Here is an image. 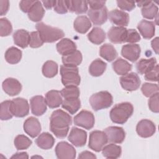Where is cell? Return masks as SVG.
Here are the masks:
<instances>
[{"instance_id":"obj_1","label":"cell","mask_w":159,"mask_h":159,"mask_svg":"<svg viewBox=\"0 0 159 159\" xmlns=\"http://www.w3.org/2000/svg\"><path fill=\"white\" fill-rule=\"evenodd\" d=\"M50 119V130L57 138H65L72 124V118L70 114L61 109H57L52 112Z\"/></svg>"},{"instance_id":"obj_2","label":"cell","mask_w":159,"mask_h":159,"mask_svg":"<svg viewBox=\"0 0 159 159\" xmlns=\"http://www.w3.org/2000/svg\"><path fill=\"white\" fill-rule=\"evenodd\" d=\"M134 107L129 102L116 104L110 111V118L116 124H124L132 115Z\"/></svg>"},{"instance_id":"obj_3","label":"cell","mask_w":159,"mask_h":159,"mask_svg":"<svg viewBox=\"0 0 159 159\" xmlns=\"http://www.w3.org/2000/svg\"><path fill=\"white\" fill-rule=\"evenodd\" d=\"M35 28L39 32L42 40L45 43L55 42L62 39L65 35L61 29L49 26L42 22L37 23Z\"/></svg>"},{"instance_id":"obj_4","label":"cell","mask_w":159,"mask_h":159,"mask_svg":"<svg viewBox=\"0 0 159 159\" xmlns=\"http://www.w3.org/2000/svg\"><path fill=\"white\" fill-rule=\"evenodd\" d=\"M60 75L61 76V83L65 86L69 85L78 86L80 83L81 78L77 66L61 65Z\"/></svg>"},{"instance_id":"obj_5","label":"cell","mask_w":159,"mask_h":159,"mask_svg":"<svg viewBox=\"0 0 159 159\" xmlns=\"http://www.w3.org/2000/svg\"><path fill=\"white\" fill-rule=\"evenodd\" d=\"M89 102L92 108L98 111L109 107L113 102L111 94L107 91H102L93 94L89 98Z\"/></svg>"},{"instance_id":"obj_6","label":"cell","mask_w":159,"mask_h":159,"mask_svg":"<svg viewBox=\"0 0 159 159\" xmlns=\"http://www.w3.org/2000/svg\"><path fill=\"white\" fill-rule=\"evenodd\" d=\"M107 137L104 131L94 130L89 134L88 147L91 150L99 152L107 143Z\"/></svg>"},{"instance_id":"obj_7","label":"cell","mask_w":159,"mask_h":159,"mask_svg":"<svg viewBox=\"0 0 159 159\" xmlns=\"http://www.w3.org/2000/svg\"><path fill=\"white\" fill-rule=\"evenodd\" d=\"M74 124L86 129H92L94 125L95 119L93 114L91 111L82 110L74 117Z\"/></svg>"},{"instance_id":"obj_8","label":"cell","mask_w":159,"mask_h":159,"mask_svg":"<svg viewBox=\"0 0 159 159\" xmlns=\"http://www.w3.org/2000/svg\"><path fill=\"white\" fill-rule=\"evenodd\" d=\"M120 83L122 88L128 91L137 90L141 83L138 75L134 72L127 73L120 78Z\"/></svg>"},{"instance_id":"obj_9","label":"cell","mask_w":159,"mask_h":159,"mask_svg":"<svg viewBox=\"0 0 159 159\" xmlns=\"http://www.w3.org/2000/svg\"><path fill=\"white\" fill-rule=\"evenodd\" d=\"M11 109L13 116L17 117H24L29 112V105L25 99L17 98L11 101Z\"/></svg>"},{"instance_id":"obj_10","label":"cell","mask_w":159,"mask_h":159,"mask_svg":"<svg viewBox=\"0 0 159 159\" xmlns=\"http://www.w3.org/2000/svg\"><path fill=\"white\" fill-rule=\"evenodd\" d=\"M55 154L59 159H74L76 158V150L66 142H60L57 145Z\"/></svg>"},{"instance_id":"obj_11","label":"cell","mask_w":159,"mask_h":159,"mask_svg":"<svg viewBox=\"0 0 159 159\" xmlns=\"http://www.w3.org/2000/svg\"><path fill=\"white\" fill-rule=\"evenodd\" d=\"M136 131L140 137L148 138L155 133L156 126L150 120L142 119L138 122L136 126Z\"/></svg>"},{"instance_id":"obj_12","label":"cell","mask_w":159,"mask_h":159,"mask_svg":"<svg viewBox=\"0 0 159 159\" xmlns=\"http://www.w3.org/2000/svg\"><path fill=\"white\" fill-rule=\"evenodd\" d=\"M108 142L114 143H121L125 137V133L122 127L117 126H110L104 130Z\"/></svg>"},{"instance_id":"obj_13","label":"cell","mask_w":159,"mask_h":159,"mask_svg":"<svg viewBox=\"0 0 159 159\" xmlns=\"http://www.w3.org/2000/svg\"><path fill=\"white\" fill-rule=\"evenodd\" d=\"M68 139L75 147H83L86 143L87 133L83 129L73 127L71 129Z\"/></svg>"},{"instance_id":"obj_14","label":"cell","mask_w":159,"mask_h":159,"mask_svg":"<svg viewBox=\"0 0 159 159\" xmlns=\"http://www.w3.org/2000/svg\"><path fill=\"white\" fill-rule=\"evenodd\" d=\"M127 29L124 27L112 26L107 32L109 40L113 43H123L125 42Z\"/></svg>"},{"instance_id":"obj_15","label":"cell","mask_w":159,"mask_h":159,"mask_svg":"<svg viewBox=\"0 0 159 159\" xmlns=\"http://www.w3.org/2000/svg\"><path fill=\"white\" fill-rule=\"evenodd\" d=\"M140 47L138 44L129 43L122 46L121 55L125 58L132 62L137 61L140 55Z\"/></svg>"},{"instance_id":"obj_16","label":"cell","mask_w":159,"mask_h":159,"mask_svg":"<svg viewBox=\"0 0 159 159\" xmlns=\"http://www.w3.org/2000/svg\"><path fill=\"white\" fill-rule=\"evenodd\" d=\"M88 15L94 25H101L107 21L108 12L107 7L104 6L101 9H89L88 12Z\"/></svg>"},{"instance_id":"obj_17","label":"cell","mask_w":159,"mask_h":159,"mask_svg":"<svg viewBox=\"0 0 159 159\" xmlns=\"http://www.w3.org/2000/svg\"><path fill=\"white\" fill-rule=\"evenodd\" d=\"M110 21L119 27L127 26L129 22V16L128 13L119 9H114L108 14Z\"/></svg>"},{"instance_id":"obj_18","label":"cell","mask_w":159,"mask_h":159,"mask_svg":"<svg viewBox=\"0 0 159 159\" xmlns=\"http://www.w3.org/2000/svg\"><path fill=\"white\" fill-rule=\"evenodd\" d=\"M30 104L32 113L40 116L43 115L47 111V103L45 99L42 96H35L30 99Z\"/></svg>"},{"instance_id":"obj_19","label":"cell","mask_w":159,"mask_h":159,"mask_svg":"<svg viewBox=\"0 0 159 159\" xmlns=\"http://www.w3.org/2000/svg\"><path fill=\"white\" fill-rule=\"evenodd\" d=\"M24 130L30 137L35 138L41 131V125L39 120L34 117L27 118L24 123Z\"/></svg>"},{"instance_id":"obj_20","label":"cell","mask_w":159,"mask_h":159,"mask_svg":"<svg viewBox=\"0 0 159 159\" xmlns=\"http://www.w3.org/2000/svg\"><path fill=\"white\" fill-rule=\"evenodd\" d=\"M4 91L11 96L19 94L22 90V84L17 80L13 78H6L2 84Z\"/></svg>"},{"instance_id":"obj_21","label":"cell","mask_w":159,"mask_h":159,"mask_svg":"<svg viewBox=\"0 0 159 159\" xmlns=\"http://www.w3.org/2000/svg\"><path fill=\"white\" fill-rule=\"evenodd\" d=\"M137 29L145 39H150L155 35V23L152 21L142 20L138 24Z\"/></svg>"},{"instance_id":"obj_22","label":"cell","mask_w":159,"mask_h":159,"mask_svg":"<svg viewBox=\"0 0 159 159\" xmlns=\"http://www.w3.org/2000/svg\"><path fill=\"white\" fill-rule=\"evenodd\" d=\"M57 50L60 55L65 56L76 50V45L71 39L65 38L57 43Z\"/></svg>"},{"instance_id":"obj_23","label":"cell","mask_w":159,"mask_h":159,"mask_svg":"<svg viewBox=\"0 0 159 159\" xmlns=\"http://www.w3.org/2000/svg\"><path fill=\"white\" fill-rule=\"evenodd\" d=\"M14 43L22 48H26L29 44L30 34L24 29H19L13 34Z\"/></svg>"},{"instance_id":"obj_24","label":"cell","mask_w":159,"mask_h":159,"mask_svg":"<svg viewBox=\"0 0 159 159\" xmlns=\"http://www.w3.org/2000/svg\"><path fill=\"white\" fill-rule=\"evenodd\" d=\"M46 103L50 108L59 107L63 102L62 96L58 90H50L45 94Z\"/></svg>"},{"instance_id":"obj_25","label":"cell","mask_w":159,"mask_h":159,"mask_svg":"<svg viewBox=\"0 0 159 159\" xmlns=\"http://www.w3.org/2000/svg\"><path fill=\"white\" fill-rule=\"evenodd\" d=\"M37 145L42 149L48 150L52 148L55 143V139L48 132H43L35 140Z\"/></svg>"},{"instance_id":"obj_26","label":"cell","mask_w":159,"mask_h":159,"mask_svg":"<svg viewBox=\"0 0 159 159\" xmlns=\"http://www.w3.org/2000/svg\"><path fill=\"white\" fill-rule=\"evenodd\" d=\"M75 30L80 34H85L91 27L90 20L85 16H78L74 21Z\"/></svg>"},{"instance_id":"obj_27","label":"cell","mask_w":159,"mask_h":159,"mask_svg":"<svg viewBox=\"0 0 159 159\" xmlns=\"http://www.w3.org/2000/svg\"><path fill=\"white\" fill-rule=\"evenodd\" d=\"M68 10L77 14L85 13L88 11V1H66Z\"/></svg>"},{"instance_id":"obj_28","label":"cell","mask_w":159,"mask_h":159,"mask_svg":"<svg viewBox=\"0 0 159 159\" xmlns=\"http://www.w3.org/2000/svg\"><path fill=\"white\" fill-rule=\"evenodd\" d=\"M45 14V10L40 1H36L30 11L28 12V17L33 22L40 21Z\"/></svg>"},{"instance_id":"obj_29","label":"cell","mask_w":159,"mask_h":159,"mask_svg":"<svg viewBox=\"0 0 159 159\" xmlns=\"http://www.w3.org/2000/svg\"><path fill=\"white\" fill-rule=\"evenodd\" d=\"M157 64V60L154 57L148 59L142 58L137 63L136 69L139 74L143 75L152 70Z\"/></svg>"},{"instance_id":"obj_30","label":"cell","mask_w":159,"mask_h":159,"mask_svg":"<svg viewBox=\"0 0 159 159\" xmlns=\"http://www.w3.org/2000/svg\"><path fill=\"white\" fill-rule=\"evenodd\" d=\"M122 148L114 143H110L105 145L102 149L103 157L107 158H117L121 155Z\"/></svg>"},{"instance_id":"obj_31","label":"cell","mask_w":159,"mask_h":159,"mask_svg":"<svg viewBox=\"0 0 159 159\" xmlns=\"http://www.w3.org/2000/svg\"><path fill=\"white\" fill-rule=\"evenodd\" d=\"M112 68L114 71L119 75H124L132 70V65L127 61L119 58L112 63Z\"/></svg>"},{"instance_id":"obj_32","label":"cell","mask_w":159,"mask_h":159,"mask_svg":"<svg viewBox=\"0 0 159 159\" xmlns=\"http://www.w3.org/2000/svg\"><path fill=\"white\" fill-rule=\"evenodd\" d=\"M61 60L63 65H65L77 66L81 64L83 57L81 53L79 50H76L70 54L62 56Z\"/></svg>"},{"instance_id":"obj_33","label":"cell","mask_w":159,"mask_h":159,"mask_svg":"<svg viewBox=\"0 0 159 159\" xmlns=\"http://www.w3.org/2000/svg\"><path fill=\"white\" fill-rule=\"evenodd\" d=\"M107 67V63L99 58L94 60L89 67V73L93 76H99L103 74Z\"/></svg>"},{"instance_id":"obj_34","label":"cell","mask_w":159,"mask_h":159,"mask_svg":"<svg viewBox=\"0 0 159 159\" xmlns=\"http://www.w3.org/2000/svg\"><path fill=\"white\" fill-rule=\"evenodd\" d=\"M99 55L107 61H112L117 57V52L112 45L105 43L100 47Z\"/></svg>"},{"instance_id":"obj_35","label":"cell","mask_w":159,"mask_h":159,"mask_svg":"<svg viewBox=\"0 0 159 159\" xmlns=\"http://www.w3.org/2000/svg\"><path fill=\"white\" fill-rule=\"evenodd\" d=\"M88 38L93 43L99 45L105 40L106 33L102 29L95 27L88 34Z\"/></svg>"},{"instance_id":"obj_36","label":"cell","mask_w":159,"mask_h":159,"mask_svg":"<svg viewBox=\"0 0 159 159\" xmlns=\"http://www.w3.org/2000/svg\"><path fill=\"white\" fill-rule=\"evenodd\" d=\"M22 51L15 47L9 48L5 52L4 57L6 61L10 64L18 63L22 58Z\"/></svg>"},{"instance_id":"obj_37","label":"cell","mask_w":159,"mask_h":159,"mask_svg":"<svg viewBox=\"0 0 159 159\" xmlns=\"http://www.w3.org/2000/svg\"><path fill=\"white\" fill-rule=\"evenodd\" d=\"M42 71L44 76L53 78L58 73V65L54 61L48 60L43 65Z\"/></svg>"},{"instance_id":"obj_38","label":"cell","mask_w":159,"mask_h":159,"mask_svg":"<svg viewBox=\"0 0 159 159\" xmlns=\"http://www.w3.org/2000/svg\"><path fill=\"white\" fill-rule=\"evenodd\" d=\"M61 107L71 114H74L81 107V101L79 98L64 99L62 102Z\"/></svg>"},{"instance_id":"obj_39","label":"cell","mask_w":159,"mask_h":159,"mask_svg":"<svg viewBox=\"0 0 159 159\" xmlns=\"http://www.w3.org/2000/svg\"><path fill=\"white\" fill-rule=\"evenodd\" d=\"M60 93L64 99H69L79 98L80 92L77 86L69 85L63 88L61 90Z\"/></svg>"},{"instance_id":"obj_40","label":"cell","mask_w":159,"mask_h":159,"mask_svg":"<svg viewBox=\"0 0 159 159\" xmlns=\"http://www.w3.org/2000/svg\"><path fill=\"white\" fill-rule=\"evenodd\" d=\"M158 7L152 2L150 1L146 6L142 7V16L147 19H153L157 16Z\"/></svg>"},{"instance_id":"obj_41","label":"cell","mask_w":159,"mask_h":159,"mask_svg":"<svg viewBox=\"0 0 159 159\" xmlns=\"http://www.w3.org/2000/svg\"><path fill=\"white\" fill-rule=\"evenodd\" d=\"M14 143L17 150H22L28 148L31 145L32 142L24 135H18L15 137Z\"/></svg>"},{"instance_id":"obj_42","label":"cell","mask_w":159,"mask_h":159,"mask_svg":"<svg viewBox=\"0 0 159 159\" xmlns=\"http://www.w3.org/2000/svg\"><path fill=\"white\" fill-rule=\"evenodd\" d=\"M11 101L6 100L1 103L0 118L2 120H7L12 118L14 116L11 109Z\"/></svg>"},{"instance_id":"obj_43","label":"cell","mask_w":159,"mask_h":159,"mask_svg":"<svg viewBox=\"0 0 159 159\" xmlns=\"http://www.w3.org/2000/svg\"><path fill=\"white\" fill-rule=\"evenodd\" d=\"M158 90L159 88L158 84L149 83H143L141 88L143 94L147 98H150L156 93H158Z\"/></svg>"},{"instance_id":"obj_44","label":"cell","mask_w":159,"mask_h":159,"mask_svg":"<svg viewBox=\"0 0 159 159\" xmlns=\"http://www.w3.org/2000/svg\"><path fill=\"white\" fill-rule=\"evenodd\" d=\"M12 31V26L11 22L6 17L0 19V35L1 37L9 35Z\"/></svg>"},{"instance_id":"obj_45","label":"cell","mask_w":159,"mask_h":159,"mask_svg":"<svg viewBox=\"0 0 159 159\" xmlns=\"http://www.w3.org/2000/svg\"><path fill=\"white\" fill-rule=\"evenodd\" d=\"M43 41L42 40L39 32L34 31L30 33V40H29V45L32 48H39L41 47L43 43Z\"/></svg>"},{"instance_id":"obj_46","label":"cell","mask_w":159,"mask_h":159,"mask_svg":"<svg viewBox=\"0 0 159 159\" xmlns=\"http://www.w3.org/2000/svg\"><path fill=\"white\" fill-rule=\"evenodd\" d=\"M140 40V36L136 30L132 29H127L125 42L134 43L135 42H139Z\"/></svg>"},{"instance_id":"obj_47","label":"cell","mask_w":159,"mask_h":159,"mask_svg":"<svg viewBox=\"0 0 159 159\" xmlns=\"http://www.w3.org/2000/svg\"><path fill=\"white\" fill-rule=\"evenodd\" d=\"M158 96L159 93H156L150 97L148 99V107L149 109L153 112L158 113L159 111V107H158Z\"/></svg>"},{"instance_id":"obj_48","label":"cell","mask_w":159,"mask_h":159,"mask_svg":"<svg viewBox=\"0 0 159 159\" xmlns=\"http://www.w3.org/2000/svg\"><path fill=\"white\" fill-rule=\"evenodd\" d=\"M145 79L150 81H158V65L157 64L152 70L145 74Z\"/></svg>"},{"instance_id":"obj_49","label":"cell","mask_w":159,"mask_h":159,"mask_svg":"<svg viewBox=\"0 0 159 159\" xmlns=\"http://www.w3.org/2000/svg\"><path fill=\"white\" fill-rule=\"evenodd\" d=\"M53 9L55 12L60 14H66L68 11L66 1H55Z\"/></svg>"},{"instance_id":"obj_50","label":"cell","mask_w":159,"mask_h":159,"mask_svg":"<svg viewBox=\"0 0 159 159\" xmlns=\"http://www.w3.org/2000/svg\"><path fill=\"white\" fill-rule=\"evenodd\" d=\"M117 6L122 10L131 11L135 7V3L134 1H117Z\"/></svg>"},{"instance_id":"obj_51","label":"cell","mask_w":159,"mask_h":159,"mask_svg":"<svg viewBox=\"0 0 159 159\" xmlns=\"http://www.w3.org/2000/svg\"><path fill=\"white\" fill-rule=\"evenodd\" d=\"M36 1H21L19 3V7L24 12H29Z\"/></svg>"},{"instance_id":"obj_52","label":"cell","mask_w":159,"mask_h":159,"mask_svg":"<svg viewBox=\"0 0 159 159\" xmlns=\"http://www.w3.org/2000/svg\"><path fill=\"white\" fill-rule=\"evenodd\" d=\"M106 3L105 1H88V4L89 5L90 9H101L104 6Z\"/></svg>"},{"instance_id":"obj_53","label":"cell","mask_w":159,"mask_h":159,"mask_svg":"<svg viewBox=\"0 0 159 159\" xmlns=\"http://www.w3.org/2000/svg\"><path fill=\"white\" fill-rule=\"evenodd\" d=\"M9 7V2L8 1H3L1 0L0 1V9H1V12H0V16H4L5 15Z\"/></svg>"},{"instance_id":"obj_54","label":"cell","mask_w":159,"mask_h":159,"mask_svg":"<svg viewBox=\"0 0 159 159\" xmlns=\"http://www.w3.org/2000/svg\"><path fill=\"white\" fill-rule=\"evenodd\" d=\"M78 158H96V156L89 151H84L80 153Z\"/></svg>"},{"instance_id":"obj_55","label":"cell","mask_w":159,"mask_h":159,"mask_svg":"<svg viewBox=\"0 0 159 159\" xmlns=\"http://www.w3.org/2000/svg\"><path fill=\"white\" fill-rule=\"evenodd\" d=\"M11 158H23L27 159L29 158V155L27 152H17L16 153L11 157Z\"/></svg>"},{"instance_id":"obj_56","label":"cell","mask_w":159,"mask_h":159,"mask_svg":"<svg viewBox=\"0 0 159 159\" xmlns=\"http://www.w3.org/2000/svg\"><path fill=\"white\" fill-rule=\"evenodd\" d=\"M151 45L154 52L157 54H158V37H155L153 40H152L151 42Z\"/></svg>"},{"instance_id":"obj_57","label":"cell","mask_w":159,"mask_h":159,"mask_svg":"<svg viewBox=\"0 0 159 159\" xmlns=\"http://www.w3.org/2000/svg\"><path fill=\"white\" fill-rule=\"evenodd\" d=\"M55 1H43L42 3L46 9H52L54 6Z\"/></svg>"},{"instance_id":"obj_58","label":"cell","mask_w":159,"mask_h":159,"mask_svg":"<svg viewBox=\"0 0 159 159\" xmlns=\"http://www.w3.org/2000/svg\"><path fill=\"white\" fill-rule=\"evenodd\" d=\"M150 1H137V4L139 7H143L146 6L147 4H148Z\"/></svg>"}]
</instances>
